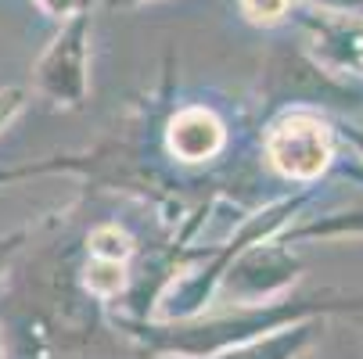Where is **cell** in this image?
Wrapping results in <instances>:
<instances>
[{
  "label": "cell",
  "instance_id": "2e32d148",
  "mask_svg": "<svg viewBox=\"0 0 363 359\" xmlns=\"http://www.w3.org/2000/svg\"><path fill=\"white\" fill-rule=\"evenodd\" d=\"M119 4H137V0H108V8H119Z\"/></svg>",
  "mask_w": 363,
  "mask_h": 359
},
{
  "label": "cell",
  "instance_id": "5bb4252c",
  "mask_svg": "<svg viewBox=\"0 0 363 359\" xmlns=\"http://www.w3.org/2000/svg\"><path fill=\"white\" fill-rule=\"evenodd\" d=\"M22 105H26V90H18V86L0 90V130H4V126L22 112Z\"/></svg>",
  "mask_w": 363,
  "mask_h": 359
},
{
  "label": "cell",
  "instance_id": "30bf717a",
  "mask_svg": "<svg viewBox=\"0 0 363 359\" xmlns=\"http://www.w3.org/2000/svg\"><path fill=\"white\" fill-rule=\"evenodd\" d=\"M83 251L94 255V259H112V263H130L137 255V244L126 230H119L116 223H105V227H94L83 241Z\"/></svg>",
  "mask_w": 363,
  "mask_h": 359
},
{
  "label": "cell",
  "instance_id": "3957f363",
  "mask_svg": "<svg viewBox=\"0 0 363 359\" xmlns=\"http://www.w3.org/2000/svg\"><path fill=\"white\" fill-rule=\"evenodd\" d=\"M263 155L277 176L313 183L335 166V130L317 112L291 108L267 126Z\"/></svg>",
  "mask_w": 363,
  "mask_h": 359
},
{
  "label": "cell",
  "instance_id": "9a60e30c",
  "mask_svg": "<svg viewBox=\"0 0 363 359\" xmlns=\"http://www.w3.org/2000/svg\"><path fill=\"white\" fill-rule=\"evenodd\" d=\"M338 130H342V137H345V140H352V144L363 151V130H359V126H349V122H342Z\"/></svg>",
  "mask_w": 363,
  "mask_h": 359
},
{
  "label": "cell",
  "instance_id": "7c38bea8",
  "mask_svg": "<svg viewBox=\"0 0 363 359\" xmlns=\"http://www.w3.org/2000/svg\"><path fill=\"white\" fill-rule=\"evenodd\" d=\"M288 8H291V0H241V11H245L252 22H259V25L281 22V18L288 15Z\"/></svg>",
  "mask_w": 363,
  "mask_h": 359
},
{
  "label": "cell",
  "instance_id": "8fae6325",
  "mask_svg": "<svg viewBox=\"0 0 363 359\" xmlns=\"http://www.w3.org/2000/svg\"><path fill=\"white\" fill-rule=\"evenodd\" d=\"M342 234H363V209L359 212H338V216H324V220H309L295 230H284L281 241H302V237H342Z\"/></svg>",
  "mask_w": 363,
  "mask_h": 359
},
{
  "label": "cell",
  "instance_id": "277c9868",
  "mask_svg": "<svg viewBox=\"0 0 363 359\" xmlns=\"http://www.w3.org/2000/svg\"><path fill=\"white\" fill-rule=\"evenodd\" d=\"M302 273V259L284 248L281 237L248 244L238 259L227 266L220 291L234 298V305H259L270 302L277 291L291 287V280Z\"/></svg>",
  "mask_w": 363,
  "mask_h": 359
},
{
  "label": "cell",
  "instance_id": "52a82bcc",
  "mask_svg": "<svg viewBox=\"0 0 363 359\" xmlns=\"http://www.w3.org/2000/svg\"><path fill=\"white\" fill-rule=\"evenodd\" d=\"M227 147V126L209 108H180L166 122V151L180 166L213 162Z\"/></svg>",
  "mask_w": 363,
  "mask_h": 359
},
{
  "label": "cell",
  "instance_id": "4fadbf2b",
  "mask_svg": "<svg viewBox=\"0 0 363 359\" xmlns=\"http://www.w3.org/2000/svg\"><path fill=\"white\" fill-rule=\"evenodd\" d=\"M33 4H36L47 18H58V22H69V18L90 11V0H33Z\"/></svg>",
  "mask_w": 363,
  "mask_h": 359
},
{
  "label": "cell",
  "instance_id": "e0dca14e",
  "mask_svg": "<svg viewBox=\"0 0 363 359\" xmlns=\"http://www.w3.org/2000/svg\"><path fill=\"white\" fill-rule=\"evenodd\" d=\"M0 359H4V348H0Z\"/></svg>",
  "mask_w": 363,
  "mask_h": 359
},
{
  "label": "cell",
  "instance_id": "8992f818",
  "mask_svg": "<svg viewBox=\"0 0 363 359\" xmlns=\"http://www.w3.org/2000/svg\"><path fill=\"white\" fill-rule=\"evenodd\" d=\"M356 93L349 83H338L331 72L313 65L295 50H277L267 65V105H324V108H345Z\"/></svg>",
  "mask_w": 363,
  "mask_h": 359
},
{
  "label": "cell",
  "instance_id": "7a4b0ae2",
  "mask_svg": "<svg viewBox=\"0 0 363 359\" xmlns=\"http://www.w3.org/2000/svg\"><path fill=\"white\" fill-rule=\"evenodd\" d=\"M331 313L363 317V298L342 291H317L281 302H259V305H234L227 313L213 317H191V320H130L116 317V327L133 338L147 355H173V359H216L245 341H255L270 331L320 320Z\"/></svg>",
  "mask_w": 363,
  "mask_h": 359
},
{
  "label": "cell",
  "instance_id": "6da1fadb",
  "mask_svg": "<svg viewBox=\"0 0 363 359\" xmlns=\"http://www.w3.org/2000/svg\"><path fill=\"white\" fill-rule=\"evenodd\" d=\"M79 266V244L55 237L15 270V284L0 298L15 359H155L105 320Z\"/></svg>",
  "mask_w": 363,
  "mask_h": 359
},
{
  "label": "cell",
  "instance_id": "ba28073f",
  "mask_svg": "<svg viewBox=\"0 0 363 359\" xmlns=\"http://www.w3.org/2000/svg\"><path fill=\"white\" fill-rule=\"evenodd\" d=\"M309 29L317 33L320 62H328L335 69L363 72V22H342V18L317 22V18H309Z\"/></svg>",
  "mask_w": 363,
  "mask_h": 359
},
{
  "label": "cell",
  "instance_id": "9c48e42d",
  "mask_svg": "<svg viewBox=\"0 0 363 359\" xmlns=\"http://www.w3.org/2000/svg\"><path fill=\"white\" fill-rule=\"evenodd\" d=\"M320 324L317 320H302V324H291V327H281V331H270L255 341H245L216 359H302V352L313 345Z\"/></svg>",
  "mask_w": 363,
  "mask_h": 359
},
{
  "label": "cell",
  "instance_id": "5b68a950",
  "mask_svg": "<svg viewBox=\"0 0 363 359\" xmlns=\"http://www.w3.org/2000/svg\"><path fill=\"white\" fill-rule=\"evenodd\" d=\"M86 29H90V11L69 18L36 65L40 93L50 97L58 108L86 105Z\"/></svg>",
  "mask_w": 363,
  "mask_h": 359
}]
</instances>
